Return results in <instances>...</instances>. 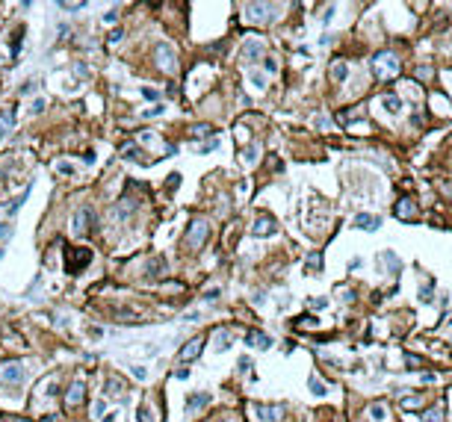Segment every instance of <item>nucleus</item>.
<instances>
[{"label":"nucleus","instance_id":"nucleus-1","mask_svg":"<svg viewBox=\"0 0 452 422\" xmlns=\"http://www.w3.org/2000/svg\"><path fill=\"white\" fill-rule=\"evenodd\" d=\"M399 59H396V53H390V51H382V53H375V59H372V71H375V77L379 80H393V77L399 74Z\"/></svg>","mask_w":452,"mask_h":422},{"label":"nucleus","instance_id":"nucleus-2","mask_svg":"<svg viewBox=\"0 0 452 422\" xmlns=\"http://www.w3.org/2000/svg\"><path fill=\"white\" fill-rule=\"evenodd\" d=\"M207 236H210L207 219H192V221H190V230H186V248H190V251H198V248L207 242Z\"/></svg>","mask_w":452,"mask_h":422},{"label":"nucleus","instance_id":"nucleus-3","mask_svg":"<svg viewBox=\"0 0 452 422\" xmlns=\"http://www.w3.org/2000/svg\"><path fill=\"white\" fill-rule=\"evenodd\" d=\"M272 15H275V9L269 3H245L243 6V21L245 24H266V21H272Z\"/></svg>","mask_w":452,"mask_h":422},{"label":"nucleus","instance_id":"nucleus-4","mask_svg":"<svg viewBox=\"0 0 452 422\" xmlns=\"http://www.w3.org/2000/svg\"><path fill=\"white\" fill-rule=\"evenodd\" d=\"M154 62H157L160 71H166V74H174V71H177V56H174V51H172L169 42H160V45L154 48Z\"/></svg>","mask_w":452,"mask_h":422},{"label":"nucleus","instance_id":"nucleus-5","mask_svg":"<svg viewBox=\"0 0 452 422\" xmlns=\"http://www.w3.org/2000/svg\"><path fill=\"white\" fill-rule=\"evenodd\" d=\"M92 263V251L89 248H71L68 251V260H65V272L68 275H77L80 269H86Z\"/></svg>","mask_w":452,"mask_h":422},{"label":"nucleus","instance_id":"nucleus-6","mask_svg":"<svg viewBox=\"0 0 452 422\" xmlns=\"http://www.w3.org/2000/svg\"><path fill=\"white\" fill-rule=\"evenodd\" d=\"M71 224H74V230H77V234H92V230H95V216H92V210H89V207H80L77 213H74Z\"/></svg>","mask_w":452,"mask_h":422},{"label":"nucleus","instance_id":"nucleus-7","mask_svg":"<svg viewBox=\"0 0 452 422\" xmlns=\"http://www.w3.org/2000/svg\"><path fill=\"white\" fill-rule=\"evenodd\" d=\"M201 349H204V339H201V337H195V339H190V342H186L183 349L177 352V360H180V363H192V360L201 354Z\"/></svg>","mask_w":452,"mask_h":422},{"label":"nucleus","instance_id":"nucleus-8","mask_svg":"<svg viewBox=\"0 0 452 422\" xmlns=\"http://www.w3.org/2000/svg\"><path fill=\"white\" fill-rule=\"evenodd\" d=\"M257 416L263 422H281L287 416V407L284 405H257Z\"/></svg>","mask_w":452,"mask_h":422},{"label":"nucleus","instance_id":"nucleus-9","mask_svg":"<svg viewBox=\"0 0 452 422\" xmlns=\"http://www.w3.org/2000/svg\"><path fill=\"white\" fill-rule=\"evenodd\" d=\"M0 381H6V384H21V381H24V366H21V363H3V366H0Z\"/></svg>","mask_w":452,"mask_h":422},{"label":"nucleus","instance_id":"nucleus-10","mask_svg":"<svg viewBox=\"0 0 452 422\" xmlns=\"http://www.w3.org/2000/svg\"><path fill=\"white\" fill-rule=\"evenodd\" d=\"M245 345H248V349H269V345H272V339H269L266 334H263V331L251 328V331L245 334Z\"/></svg>","mask_w":452,"mask_h":422},{"label":"nucleus","instance_id":"nucleus-11","mask_svg":"<svg viewBox=\"0 0 452 422\" xmlns=\"http://www.w3.org/2000/svg\"><path fill=\"white\" fill-rule=\"evenodd\" d=\"M393 213H396V219H402V221H411L414 216H417V204H414L411 198H399Z\"/></svg>","mask_w":452,"mask_h":422},{"label":"nucleus","instance_id":"nucleus-12","mask_svg":"<svg viewBox=\"0 0 452 422\" xmlns=\"http://www.w3.org/2000/svg\"><path fill=\"white\" fill-rule=\"evenodd\" d=\"M251 234H254V236H272V234H275V219L260 216V219L254 221V227H251Z\"/></svg>","mask_w":452,"mask_h":422},{"label":"nucleus","instance_id":"nucleus-13","mask_svg":"<svg viewBox=\"0 0 452 422\" xmlns=\"http://www.w3.org/2000/svg\"><path fill=\"white\" fill-rule=\"evenodd\" d=\"M83 396H86V384H83V381H74V384H71V390H68L65 405H68V407H77V405L83 402Z\"/></svg>","mask_w":452,"mask_h":422},{"label":"nucleus","instance_id":"nucleus-14","mask_svg":"<svg viewBox=\"0 0 452 422\" xmlns=\"http://www.w3.org/2000/svg\"><path fill=\"white\" fill-rule=\"evenodd\" d=\"M260 56H263V42H257V38H248L245 48H243V59H245V62H254V59H260Z\"/></svg>","mask_w":452,"mask_h":422},{"label":"nucleus","instance_id":"nucleus-15","mask_svg":"<svg viewBox=\"0 0 452 422\" xmlns=\"http://www.w3.org/2000/svg\"><path fill=\"white\" fill-rule=\"evenodd\" d=\"M379 224H382L379 216H369V213H358L355 216V227H361V230H379Z\"/></svg>","mask_w":452,"mask_h":422},{"label":"nucleus","instance_id":"nucleus-16","mask_svg":"<svg viewBox=\"0 0 452 422\" xmlns=\"http://www.w3.org/2000/svg\"><path fill=\"white\" fill-rule=\"evenodd\" d=\"M207 405H210V396L207 393H190V399H186V410H190V413H195V410H201Z\"/></svg>","mask_w":452,"mask_h":422},{"label":"nucleus","instance_id":"nucleus-17","mask_svg":"<svg viewBox=\"0 0 452 422\" xmlns=\"http://www.w3.org/2000/svg\"><path fill=\"white\" fill-rule=\"evenodd\" d=\"M231 342H234L231 331H216V334H213V345H216V352H219V354H222V352H228V349H231Z\"/></svg>","mask_w":452,"mask_h":422},{"label":"nucleus","instance_id":"nucleus-18","mask_svg":"<svg viewBox=\"0 0 452 422\" xmlns=\"http://www.w3.org/2000/svg\"><path fill=\"white\" fill-rule=\"evenodd\" d=\"M122 157H124V160H133V163H148V160L142 157V148H139L136 142H127V145L122 148Z\"/></svg>","mask_w":452,"mask_h":422},{"label":"nucleus","instance_id":"nucleus-19","mask_svg":"<svg viewBox=\"0 0 452 422\" xmlns=\"http://www.w3.org/2000/svg\"><path fill=\"white\" fill-rule=\"evenodd\" d=\"M257 157H260V148H257L254 142H248V145L240 151V160H243V166H254V163H257Z\"/></svg>","mask_w":452,"mask_h":422},{"label":"nucleus","instance_id":"nucleus-20","mask_svg":"<svg viewBox=\"0 0 452 422\" xmlns=\"http://www.w3.org/2000/svg\"><path fill=\"white\" fill-rule=\"evenodd\" d=\"M163 272H166V260L163 257H154L148 263V278H160Z\"/></svg>","mask_w":452,"mask_h":422},{"label":"nucleus","instance_id":"nucleus-21","mask_svg":"<svg viewBox=\"0 0 452 422\" xmlns=\"http://www.w3.org/2000/svg\"><path fill=\"white\" fill-rule=\"evenodd\" d=\"M12 124H15V112H12V109L0 112V136H3V133H9V130H12Z\"/></svg>","mask_w":452,"mask_h":422},{"label":"nucleus","instance_id":"nucleus-22","mask_svg":"<svg viewBox=\"0 0 452 422\" xmlns=\"http://www.w3.org/2000/svg\"><path fill=\"white\" fill-rule=\"evenodd\" d=\"M369 419H372V422H384V419H387V407L379 405V402L369 405Z\"/></svg>","mask_w":452,"mask_h":422},{"label":"nucleus","instance_id":"nucleus-23","mask_svg":"<svg viewBox=\"0 0 452 422\" xmlns=\"http://www.w3.org/2000/svg\"><path fill=\"white\" fill-rule=\"evenodd\" d=\"M423 422H443V405H435L423 413Z\"/></svg>","mask_w":452,"mask_h":422},{"label":"nucleus","instance_id":"nucleus-24","mask_svg":"<svg viewBox=\"0 0 452 422\" xmlns=\"http://www.w3.org/2000/svg\"><path fill=\"white\" fill-rule=\"evenodd\" d=\"M331 77H334V80H340V83H343L346 77H349V68H346V62H334V65H331Z\"/></svg>","mask_w":452,"mask_h":422},{"label":"nucleus","instance_id":"nucleus-25","mask_svg":"<svg viewBox=\"0 0 452 422\" xmlns=\"http://www.w3.org/2000/svg\"><path fill=\"white\" fill-rule=\"evenodd\" d=\"M382 103H384V109H387V112H399V109H402L399 95H384V101H382Z\"/></svg>","mask_w":452,"mask_h":422},{"label":"nucleus","instance_id":"nucleus-26","mask_svg":"<svg viewBox=\"0 0 452 422\" xmlns=\"http://www.w3.org/2000/svg\"><path fill=\"white\" fill-rule=\"evenodd\" d=\"M382 266H390V272H399V269H402V263L393 257V251H384L382 254Z\"/></svg>","mask_w":452,"mask_h":422},{"label":"nucleus","instance_id":"nucleus-27","mask_svg":"<svg viewBox=\"0 0 452 422\" xmlns=\"http://www.w3.org/2000/svg\"><path fill=\"white\" fill-rule=\"evenodd\" d=\"M122 393V384L116 381V378H106V384H104V396H119Z\"/></svg>","mask_w":452,"mask_h":422},{"label":"nucleus","instance_id":"nucleus-28","mask_svg":"<svg viewBox=\"0 0 452 422\" xmlns=\"http://www.w3.org/2000/svg\"><path fill=\"white\" fill-rule=\"evenodd\" d=\"M308 387H311V393H313V396H325V393H328V387H325V384H322V381H319L316 375H313V378L308 381Z\"/></svg>","mask_w":452,"mask_h":422},{"label":"nucleus","instance_id":"nucleus-29","mask_svg":"<svg viewBox=\"0 0 452 422\" xmlns=\"http://www.w3.org/2000/svg\"><path fill=\"white\" fill-rule=\"evenodd\" d=\"M402 407H405V410H417V407H420V396H405V399H402Z\"/></svg>","mask_w":452,"mask_h":422},{"label":"nucleus","instance_id":"nucleus-30","mask_svg":"<svg viewBox=\"0 0 452 422\" xmlns=\"http://www.w3.org/2000/svg\"><path fill=\"white\" fill-rule=\"evenodd\" d=\"M207 133H213L210 124H195V127H192V136H195V139H201V136H207Z\"/></svg>","mask_w":452,"mask_h":422},{"label":"nucleus","instance_id":"nucleus-31","mask_svg":"<svg viewBox=\"0 0 452 422\" xmlns=\"http://www.w3.org/2000/svg\"><path fill=\"white\" fill-rule=\"evenodd\" d=\"M296 325H298V328H313V325H319V322H316V319H311V316H298V319H296Z\"/></svg>","mask_w":452,"mask_h":422},{"label":"nucleus","instance_id":"nucleus-32","mask_svg":"<svg viewBox=\"0 0 452 422\" xmlns=\"http://www.w3.org/2000/svg\"><path fill=\"white\" fill-rule=\"evenodd\" d=\"M251 83H254L257 89H266V77H263V74H257V71H251Z\"/></svg>","mask_w":452,"mask_h":422},{"label":"nucleus","instance_id":"nucleus-33","mask_svg":"<svg viewBox=\"0 0 452 422\" xmlns=\"http://www.w3.org/2000/svg\"><path fill=\"white\" fill-rule=\"evenodd\" d=\"M130 213H133V204H119V210H116L119 219H124V216H130Z\"/></svg>","mask_w":452,"mask_h":422},{"label":"nucleus","instance_id":"nucleus-34","mask_svg":"<svg viewBox=\"0 0 452 422\" xmlns=\"http://www.w3.org/2000/svg\"><path fill=\"white\" fill-rule=\"evenodd\" d=\"M130 372H133V378H136V381H145V378H148L145 366H130Z\"/></svg>","mask_w":452,"mask_h":422},{"label":"nucleus","instance_id":"nucleus-35","mask_svg":"<svg viewBox=\"0 0 452 422\" xmlns=\"http://www.w3.org/2000/svg\"><path fill=\"white\" fill-rule=\"evenodd\" d=\"M337 292H340V298H343L346 304H352V301H355V289H337Z\"/></svg>","mask_w":452,"mask_h":422},{"label":"nucleus","instance_id":"nucleus-36","mask_svg":"<svg viewBox=\"0 0 452 422\" xmlns=\"http://www.w3.org/2000/svg\"><path fill=\"white\" fill-rule=\"evenodd\" d=\"M59 6H62V9H68V12H80V9H83L86 3L80 0V3H59Z\"/></svg>","mask_w":452,"mask_h":422},{"label":"nucleus","instance_id":"nucleus-37","mask_svg":"<svg viewBox=\"0 0 452 422\" xmlns=\"http://www.w3.org/2000/svg\"><path fill=\"white\" fill-rule=\"evenodd\" d=\"M263 71H266V74H275V71H278L275 59H263Z\"/></svg>","mask_w":452,"mask_h":422},{"label":"nucleus","instance_id":"nucleus-38","mask_svg":"<svg viewBox=\"0 0 452 422\" xmlns=\"http://www.w3.org/2000/svg\"><path fill=\"white\" fill-rule=\"evenodd\" d=\"M9 236H12V227L0 221V239H9Z\"/></svg>","mask_w":452,"mask_h":422},{"label":"nucleus","instance_id":"nucleus-39","mask_svg":"<svg viewBox=\"0 0 452 422\" xmlns=\"http://www.w3.org/2000/svg\"><path fill=\"white\" fill-rule=\"evenodd\" d=\"M142 95H145L148 101H160V92H157V89H142Z\"/></svg>","mask_w":452,"mask_h":422},{"label":"nucleus","instance_id":"nucleus-40","mask_svg":"<svg viewBox=\"0 0 452 422\" xmlns=\"http://www.w3.org/2000/svg\"><path fill=\"white\" fill-rule=\"evenodd\" d=\"M417 77H420V80H426V77H432V68H429V65H420V68H417Z\"/></svg>","mask_w":452,"mask_h":422},{"label":"nucleus","instance_id":"nucleus-41","mask_svg":"<svg viewBox=\"0 0 452 422\" xmlns=\"http://www.w3.org/2000/svg\"><path fill=\"white\" fill-rule=\"evenodd\" d=\"M405 363H408V366H420L423 360H420L417 354H405Z\"/></svg>","mask_w":452,"mask_h":422},{"label":"nucleus","instance_id":"nucleus-42","mask_svg":"<svg viewBox=\"0 0 452 422\" xmlns=\"http://www.w3.org/2000/svg\"><path fill=\"white\" fill-rule=\"evenodd\" d=\"M420 378H423V384H435V381H437V375H435V372H423Z\"/></svg>","mask_w":452,"mask_h":422},{"label":"nucleus","instance_id":"nucleus-43","mask_svg":"<svg viewBox=\"0 0 452 422\" xmlns=\"http://www.w3.org/2000/svg\"><path fill=\"white\" fill-rule=\"evenodd\" d=\"M325 304H328L325 298H313V301H311V307H313V310H322V307H325Z\"/></svg>","mask_w":452,"mask_h":422},{"label":"nucleus","instance_id":"nucleus-44","mask_svg":"<svg viewBox=\"0 0 452 422\" xmlns=\"http://www.w3.org/2000/svg\"><path fill=\"white\" fill-rule=\"evenodd\" d=\"M139 419L142 422H154V419H151V413H148V407H139Z\"/></svg>","mask_w":452,"mask_h":422},{"label":"nucleus","instance_id":"nucleus-45","mask_svg":"<svg viewBox=\"0 0 452 422\" xmlns=\"http://www.w3.org/2000/svg\"><path fill=\"white\" fill-rule=\"evenodd\" d=\"M109 42H112V45L122 42V30H112V33H109Z\"/></svg>","mask_w":452,"mask_h":422},{"label":"nucleus","instance_id":"nucleus-46","mask_svg":"<svg viewBox=\"0 0 452 422\" xmlns=\"http://www.w3.org/2000/svg\"><path fill=\"white\" fill-rule=\"evenodd\" d=\"M248 369H251V360H248V357H243V360H240V372H248Z\"/></svg>","mask_w":452,"mask_h":422},{"label":"nucleus","instance_id":"nucleus-47","mask_svg":"<svg viewBox=\"0 0 452 422\" xmlns=\"http://www.w3.org/2000/svg\"><path fill=\"white\" fill-rule=\"evenodd\" d=\"M42 109H45V101H42V98L33 101V112H42Z\"/></svg>","mask_w":452,"mask_h":422},{"label":"nucleus","instance_id":"nucleus-48","mask_svg":"<svg viewBox=\"0 0 452 422\" xmlns=\"http://www.w3.org/2000/svg\"><path fill=\"white\" fill-rule=\"evenodd\" d=\"M331 18H334V6H328V12H325V18H322V24H331Z\"/></svg>","mask_w":452,"mask_h":422},{"label":"nucleus","instance_id":"nucleus-49","mask_svg":"<svg viewBox=\"0 0 452 422\" xmlns=\"http://www.w3.org/2000/svg\"><path fill=\"white\" fill-rule=\"evenodd\" d=\"M177 183H180V174H172V177H169V186L177 189Z\"/></svg>","mask_w":452,"mask_h":422},{"label":"nucleus","instance_id":"nucleus-50","mask_svg":"<svg viewBox=\"0 0 452 422\" xmlns=\"http://www.w3.org/2000/svg\"><path fill=\"white\" fill-rule=\"evenodd\" d=\"M204 298H207V301H210V298H219V289H207V292H204Z\"/></svg>","mask_w":452,"mask_h":422},{"label":"nucleus","instance_id":"nucleus-51","mask_svg":"<svg viewBox=\"0 0 452 422\" xmlns=\"http://www.w3.org/2000/svg\"><path fill=\"white\" fill-rule=\"evenodd\" d=\"M101 422H119V416H116V413H109V416H104Z\"/></svg>","mask_w":452,"mask_h":422},{"label":"nucleus","instance_id":"nucleus-52","mask_svg":"<svg viewBox=\"0 0 452 422\" xmlns=\"http://www.w3.org/2000/svg\"><path fill=\"white\" fill-rule=\"evenodd\" d=\"M12 422H33V419H12Z\"/></svg>","mask_w":452,"mask_h":422},{"label":"nucleus","instance_id":"nucleus-53","mask_svg":"<svg viewBox=\"0 0 452 422\" xmlns=\"http://www.w3.org/2000/svg\"><path fill=\"white\" fill-rule=\"evenodd\" d=\"M449 325H452V319H449Z\"/></svg>","mask_w":452,"mask_h":422}]
</instances>
